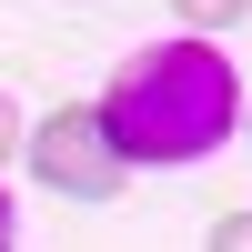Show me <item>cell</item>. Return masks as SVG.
<instances>
[{
	"instance_id": "obj_4",
	"label": "cell",
	"mask_w": 252,
	"mask_h": 252,
	"mask_svg": "<svg viewBox=\"0 0 252 252\" xmlns=\"http://www.w3.org/2000/svg\"><path fill=\"white\" fill-rule=\"evenodd\" d=\"M212 252H252V212H222L212 222Z\"/></svg>"
},
{
	"instance_id": "obj_5",
	"label": "cell",
	"mask_w": 252,
	"mask_h": 252,
	"mask_svg": "<svg viewBox=\"0 0 252 252\" xmlns=\"http://www.w3.org/2000/svg\"><path fill=\"white\" fill-rule=\"evenodd\" d=\"M10 152H20V101L0 91V161H10Z\"/></svg>"
},
{
	"instance_id": "obj_1",
	"label": "cell",
	"mask_w": 252,
	"mask_h": 252,
	"mask_svg": "<svg viewBox=\"0 0 252 252\" xmlns=\"http://www.w3.org/2000/svg\"><path fill=\"white\" fill-rule=\"evenodd\" d=\"M91 111H101V131H111L121 172H131V161L182 172V161H202L212 141H232L242 71L222 61V40H152V51H131L111 71V91H101Z\"/></svg>"
},
{
	"instance_id": "obj_2",
	"label": "cell",
	"mask_w": 252,
	"mask_h": 252,
	"mask_svg": "<svg viewBox=\"0 0 252 252\" xmlns=\"http://www.w3.org/2000/svg\"><path fill=\"white\" fill-rule=\"evenodd\" d=\"M20 161H31L61 202H111L121 192V152H111V131H101L91 101H61L51 121H31V131H20Z\"/></svg>"
},
{
	"instance_id": "obj_3",
	"label": "cell",
	"mask_w": 252,
	"mask_h": 252,
	"mask_svg": "<svg viewBox=\"0 0 252 252\" xmlns=\"http://www.w3.org/2000/svg\"><path fill=\"white\" fill-rule=\"evenodd\" d=\"M172 10H182V40H212V31H232L252 0H172Z\"/></svg>"
},
{
	"instance_id": "obj_7",
	"label": "cell",
	"mask_w": 252,
	"mask_h": 252,
	"mask_svg": "<svg viewBox=\"0 0 252 252\" xmlns=\"http://www.w3.org/2000/svg\"><path fill=\"white\" fill-rule=\"evenodd\" d=\"M242 121H252V101H242Z\"/></svg>"
},
{
	"instance_id": "obj_6",
	"label": "cell",
	"mask_w": 252,
	"mask_h": 252,
	"mask_svg": "<svg viewBox=\"0 0 252 252\" xmlns=\"http://www.w3.org/2000/svg\"><path fill=\"white\" fill-rule=\"evenodd\" d=\"M10 232H20V222H10V192H0V252H10Z\"/></svg>"
}]
</instances>
